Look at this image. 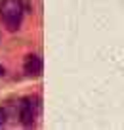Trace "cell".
<instances>
[{
    "mask_svg": "<svg viewBox=\"0 0 124 130\" xmlns=\"http://www.w3.org/2000/svg\"><path fill=\"white\" fill-rule=\"evenodd\" d=\"M42 69H44V63H42V57L38 54H27L23 59V73L31 78H36L42 75Z\"/></svg>",
    "mask_w": 124,
    "mask_h": 130,
    "instance_id": "obj_3",
    "label": "cell"
},
{
    "mask_svg": "<svg viewBox=\"0 0 124 130\" xmlns=\"http://www.w3.org/2000/svg\"><path fill=\"white\" fill-rule=\"evenodd\" d=\"M6 75V69H4V65H0V77H4Z\"/></svg>",
    "mask_w": 124,
    "mask_h": 130,
    "instance_id": "obj_5",
    "label": "cell"
},
{
    "mask_svg": "<svg viewBox=\"0 0 124 130\" xmlns=\"http://www.w3.org/2000/svg\"><path fill=\"white\" fill-rule=\"evenodd\" d=\"M25 10V0H0V25L8 32L19 31Z\"/></svg>",
    "mask_w": 124,
    "mask_h": 130,
    "instance_id": "obj_1",
    "label": "cell"
},
{
    "mask_svg": "<svg viewBox=\"0 0 124 130\" xmlns=\"http://www.w3.org/2000/svg\"><path fill=\"white\" fill-rule=\"evenodd\" d=\"M6 122H8V109L0 105V128H2Z\"/></svg>",
    "mask_w": 124,
    "mask_h": 130,
    "instance_id": "obj_4",
    "label": "cell"
},
{
    "mask_svg": "<svg viewBox=\"0 0 124 130\" xmlns=\"http://www.w3.org/2000/svg\"><path fill=\"white\" fill-rule=\"evenodd\" d=\"M38 98L34 96H27L19 100V105H17V115H19V122L25 126V128H32L36 122V117H38Z\"/></svg>",
    "mask_w": 124,
    "mask_h": 130,
    "instance_id": "obj_2",
    "label": "cell"
}]
</instances>
